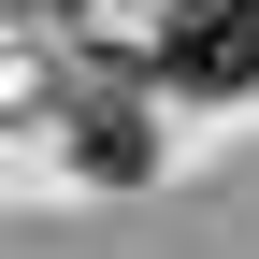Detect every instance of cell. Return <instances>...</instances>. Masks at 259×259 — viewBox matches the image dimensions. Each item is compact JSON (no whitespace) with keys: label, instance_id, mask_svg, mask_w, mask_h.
I'll return each instance as SVG.
<instances>
[{"label":"cell","instance_id":"1","mask_svg":"<svg viewBox=\"0 0 259 259\" xmlns=\"http://www.w3.org/2000/svg\"><path fill=\"white\" fill-rule=\"evenodd\" d=\"M158 72L173 87H259V0H173Z\"/></svg>","mask_w":259,"mask_h":259},{"label":"cell","instance_id":"2","mask_svg":"<svg viewBox=\"0 0 259 259\" xmlns=\"http://www.w3.org/2000/svg\"><path fill=\"white\" fill-rule=\"evenodd\" d=\"M72 144H87V173H144V115H87Z\"/></svg>","mask_w":259,"mask_h":259}]
</instances>
